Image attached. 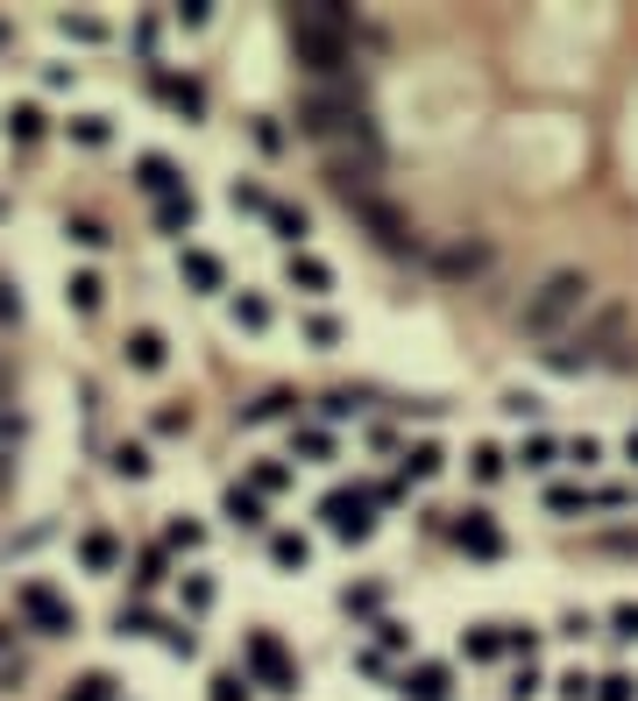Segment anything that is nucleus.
I'll use <instances>...</instances> for the list:
<instances>
[{"label":"nucleus","instance_id":"obj_11","mask_svg":"<svg viewBox=\"0 0 638 701\" xmlns=\"http://www.w3.org/2000/svg\"><path fill=\"white\" fill-rule=\"evenodd\" d=\"M362 213H370V227H376V241H383V248H412V227H404V220H397V213H391V206H376V199H362Z\"/></svg>","mask_w":638,"mask_h":701},{"label":"nucleus","instance_id":"obj_27","mask_svg":"<svg viewBox=\"0 0 638 701\" xmlns=\"http://www.w3.org/2000/svg\"><path fill=\"white\" fill-rule=\"evenodd\" d=\"M71 305H79V312H100V277H92V269L71 277Z\"/></svg>","mask_w":638,"mask_h":701},{"label":"nucleus","instance_id":"obj_38","mask_svg":"<svg viewBox=\"0 0 638 701\" xmlns=\"http://www.w3.org/2000/svg\"><path fill=\"white\" fill-rule=\"evenodd\" d=\"M305 334H313L320 347H334V340H341V326H334V319H326V312H320V319H305Z\"/></svg>","mask_w":638,"mask_h":701},{"label":"nucleus","instance_id":"obj_28","mask_svg":"<svg viewBox=\"0 0 638 701\" xmlns=\"http://www.w3.org/2000/svg\"><path fill=\"white\" fill-rule=\"evenodd\" d=\"M269 227H277V241H298V234H305V213H292V206H269Z\"/></svg>","mask_w":638,"mask_h":701},{"label":"nucleus","instance_id":"obj_43","mask_svg":"<svg viewBox=\"0 0 638 701\" xmlns=\"http://www.w3.org/2000/svg\"><path fill=\"white\" fill-rule=\"evenodd\" d=\"M610 623H617V638H638V602H625V610H617Z\"/></svg>","mask_w":638,"mask_h":701},{"label":"nucleus","instance_id":"obj_2","mask_svg":"<svg viewBox=\"0 0 638 701\" xmlns=\"http://www.w3.org/2000/svg\"><path fill=\"white\" fill-rule=\"evenodd\" d=\"M305 135L313 142L334 149V164H362V170H376V128H370V113H362V100H347V92H313L305 100Z\"/></svg>","mask_w":638,"mask_h":701},{"label":"nucleus","instance_id":"obj_1","mask_svg":"<svg viewBox=\"0 0 638 701\" xmlns=\"http://www.w3.org/2000/svg\"><path fill=\"white\" fill-rule=\"evenodd\" d=\"M589 269H547L532 290H526V305H518V334H532V340H568L575 326H582V312H589Z\"/></svg>","mask_w":638,"mask_h":701},{"label":"nucleus","instance_id":"obj_12","mask_svg":"<svg viewBox=\"0 0 638 701\" xmlns=\"http://www.w3.org/2000/svg\"><path fill=\"white\" fill-rule=\"evenodd\" d=\"M185 284L192 290H220V256H206V248H185Z\"/></svg>","mask_w":638,"mask_h":701},{"label":"nucleus","instance_id":"obj_34","mask_svg":"<svg viewBox=\"0 0 638 701\" xmlns=\"http://www.w3.org/2000/svg\"><path fill=\"white\" fill-rule=\"evenodd\" d=\"M292 446H298V454H305V461H326V454H334V440H326V433H298Z\"/></svg>","mask_w":638,"mask_h":701},{"label":"nucleus","instance_id":"obj_16","mask_svg":"<svg viewBox=\"0 0 638 701\" xmlns=\"http://www.w3.org/2000/svg\"><path fill=\"white\" fill-rule=\"evenodd\" d=\"M292 412H298V397H292V389H269V397H263V404H248L242 418H248V425H269V418H292Z\"/></svg>","mask_w":638,"mask_h":701},{"label":"nucleus","instance_id":"obj_32","mask_svg":"<svg viewBox=\"0 0 638 701\" xmlns=\"http://www.w3.org/2000/svg\"><path fill=\"white\" fill-rule=\"evenodd\" d=\"M57 29H65V36H79V43H100V22H86V14H65V22H57Z\"/></svg>","mask_w":638,"mask_h":701},{"label":"nucleus","instance_id":"obj_6","mask_svg":"<svg viewBox=\"0 0 638 701\" xmlns=\"http://www.w3.org/2000/svg\"><path fill=\"white\" fill-rule=\"evenodd\" d=\"M248 667H256V680H263L269 694H292V688H298L292 659H284V645H277L269 631H256V638H248Z\"/></svg>","mask_w":638,"mask_h":701},{"label":"nucleus","instance_id":"obj_24","mask_svg":"<svg viewBox=\"0 0 638 701\" xmlns=\"http://www.w3.org/2000/svg\"><path fill=\"white\" fill-rule=\"evenodd\" d=\"M461 652H469V659H497V652H504V631H490V623H482L475 638H461Z\"/></svg>","mask_w":638,"mask_h":701},{"label":"nucleus","instance_id":"obj_3","mask_svg":"<svg viewBox=\"0 0 638 701\" xmlns=\"http://www.w3.org/2000/svg\"><path fill=\"white\" fill-rule=\"evenodd\" d=\"M292 50L305 71L341 78L355 65V14L347 8H292Z\"/></svg>","mask_w":638,"mask_h":701},{"label":"nucleus","instance_id":"obj_9","mask_svg":"<svg viewBox=\"0 0 638 701\" xmlns=\"http://www.w3.org/2000/svg\"><path fill=\"white\" fill-rule=\"evenodd\" d=\"M284 277H292L298 290H313V298H326V290H334V269H326L320 256H298V248H292V263H284Z\"/></svg>","mask_w":638,"mask_h":701},{"label":"nucleus","instance_id":"obj_26","mask_svg":"<svg viewBox=\"0 0 638 701\" xmlns=\"http://www.w3.org/2000/svg\"><path fill=\"white\" fill-rule=\"evenodd\" d=\"M269 560H277V567H305V539L277 532V539H269Z\"/></svg>","mask_w":638,"mask_h":701},{"label":"nucleus","instance_id":"obj_45","mask_svg":"<svg viewBox=\"0 0 638 701\" xmlns=\"http://www.w3.org/2000/svg\"><path fill=\"white\" fill-rule=\"evenodd\" d=\"M625 454H631V461H638V433H631V440H625Z\"/></svg>","mask_w":638,"mask_h":701},{"label":"nucleus","instance_id":"obj_37","mask_svg":"<svg viewBox=\"0 0 638 701\" xmlns=\"http://www.w3.org/2000/svg\"><path fill=\"white\" fill-rule=\"evenodd\" d=\"M631 694H638V680H625V673H610V680H603V694H596V701H631Z\"/></svg>","mask_w":638,"mask_h":701},{"label":"nucleus","instance_id":"obj_20","mask_svg":"<svg viewBox=\"0 0 638 701\" xmlns=\"http://www.w3.org/2000/svg\"><path fill=\"white\" fill-rule=\"evenodd\" d=\"M43 135V107H8V142H36Z\"/></svg>","mask_w":638,"mask_h":701},{"label":"nucleus","instance_id":"obj_33","mask_svg":"<svg viewBox=\"0 0 638 701\" xmlns=\"http://www.w3.org/2000/svg\"><path fill=\"white\" fill-rule=\"evenodd\" d=\"M213 701H248V680L242 673H220V680H213Z\"/></svg>","mask_w":638,"mask_h":701},{"label":"nucleus","instance_id":"obj_18","mask_svg":"<svg viewBox=\"0 0 638 701\" xmlns=\"http://www.w3.org/2000/svg\"><path fill=\"white\" fill-rule=\"evenodd\" d=\"M14 446H22V418L0 404V490H8V467H14Z\"/></svg>","mask_w":638,"mask_h":701},{"label":"nucleus","instance_id":"obj_10","mask_svg":"<svg viewBox=\"0 0 638 701\" xmlns=\"http://www.w3.org/2000/svg\"><path fill=\"white\" fill-rule=\"evenodd\" d=\"M135 170H143V191H157V199H178V191H185V178H178L170 156H143Z\"/></svg>","mask_w":638,"mask_h":701},{"label":"nucleus","instance_id":"obj_17","mask_svg":"<svg viewBox=\"0 0 638 701\" xmlns=\"http://www.w3.org/2000/svg\"><path fill=\"white\" fill-rule=\"evenodd\" d=\"M192 220H199V206H192V191H178V199H164V206H157V227H164V234H185Z\"/></svg>","mask_w":638,"mask_h":701},{"label":"nucleus","instance_id":"obj_39","mask_svg":"<svg viewBox=\"0 0 638 701\" xmlns=\"http://www.w3.org/2000/svg\"><path fill=\"white\" fill-rule=\"evenodd\" d=\"M504 652H532V623H504Z\"/></svg>","mask_w":638,"mask_h":701},{"label":"nucleus","instance_id":"obj_13","mask_svg":"<svg viewBox=\"0 0 638 701\" xmlns=\"http://www.w3.org/2000/svg\"><path fill=\"white\" fill-rule=\"evenodd\" d=\"M404 701H448V673L440 667H419V673H404Z\"/></svg>","mask_w":638,"mask_h":701},{"label":"nucleus","instance_id":"obj_7","mask_svg":"<svg viewBox=\"0 0 638 701\" xmlns=\"http://www.w3.org/2000/svg\"><path fill=\"white\" fill-rule=\"evenodd\" d=\"M320 511H326V524H334L341 539H370V524H376L370 517V496H355V490H334Z\"/></svg>","mask_w":638,"mask_h":701},{"label":"nucleus","instance_id":"obj_8","mask_svg":"<svg viewBox=\"0 0 638 701\" xmlns=\"http://www.w3.org/2000/svg\"><path fill=\"white\" fill-rule=\"evenodd\" d=\"M454 532H461V545H469V553H482V560H497V553H504V532L490 524V511H469V517L454 524Z\"/></svg>","mask_w":638,"mask_h":701},{"label":"nucleus","instance_id":"obj_4","mask_svg":"<svg viewBox=\"0 0 638 701\" xmlns=\"http://www.w3.org/2000/svg\"><path fill=\"white\" fill-rule=\"evenodd\" d=\"M625 326H631V312L625 305H603L589 326H575L568 334V347H553V368H603V362H617V340H625Z\"/></svg>","mask_w":638,"mask_h":701},{"label":"nucleus","instance_id":"obj_40","mask_svg":"<svg viewBox=\"0 0 638 701\" xmlns=\"http://www.w3.org/2000/svg\"><path fill=\"white\" fill-rule=\"evenodd\" d=\"M568 461H575V467H596V461H603V446H596V440H575Z\"/></svg>","mask_w":638,"mask_h":701},{"label":"nucleus","instance_id":"obj_30","mask_svg":"<svg viewBox=\"0 0 638 701\" xmlns=\"http://www.w3.org/2000/svg\"><path fill=\"white\" fill-rule=\"evenodd\" d=\"M235 319L248 326V334H263V326H269V305H263V298H242V305H235Z\"/></svg>","mask_w":638,"mask_h":701},{"label":"nucleus","instance_id":"obj_42","mask_svg":"<svg viewBox=\"0 0 638 701\" xmlns=\"http://www.w3.org/2000/svg\"><path fill=\"white\" fill-rule=\"evenodd\" d=\"M206 14H213L206 0H185V8H178V22H185V29H206Z\"/></svg>","mask_w":638,"mask_h":701},{"label":"nucleus","instance_id":"obj_25","mask_svg":"<svg viewBox=\"0 0 638 701\" xmlns=\"http://www.w3.org/2000/svg\"><path fill=\"white\" fill-rule=\"evenodd\" d=\"M440 467H448V461H440V446H412V454H404V475H440Z\"/></svg>","mask_w":638,"mask_h":701},{"label":"nucleus","instance_id":"obj_15","mask_svg":"<svg viewBox=\"0 0 638 701\" xmlns=\"http://www.w3.org/2000/svg\"><path fill=\"white\" fill-rule=\"evenodd\" d=\"M128 362L143 368V376H157V368H164V334H149V326H143V334H128Z\"/></svg>","mask_w":638,"mask_h":701},{"label":"nucleus","instance_id":"obj_5","mask_svg":"<svg viewBox=\"0 0 638 701\" xmlns=\"http://www.w3.org/2000/svg\"><path fill=\"white\" fill-rule=\"evenodd\" d=\"M14 602H22V616L36 623V631H50V638H65V631H79V616H71V602H65V595H50V589H43V581H29V589H22V595H14Z\"/></svg>","mask_w":638,"mask_h":701},{"label":"nucleus","instance_id":"obj_44","mask_svg":"<svg viewBox=\"0 0 638 701\" xmlns=\"http://www.w3.org/2000/svg\"><path fill=\"white\" fill-rule=\"evenodd\" d=\"M8 389H14V368H8V362H0V404H8Z\"/></svg>","mask_w":638,"mask_h":701},{"label":"nucleus","instance_id":"obj_36","mask_svg":"<svg viewBox=\"0 0 638 701\" xmlns=\"http://www.w3.org/2000/svg\"><path fill=\"white\" fill-rule=\"evenodd\" d=\"M71 135H79V142H86V149H100V142H107V121H100V113H86V121H79V128H71Z\"/></svg>","mask_w":638,"mask_h":701},{"label":"nucleus","instance_id":"obj_23","mask_svg":"<svg viewBox=\"0 0 638 701\" xmlns=\"http://www.w3.org/2000/svg\"><path fill=\"white\" fill-rule=\"evenodd\" d=\"M114 475L143 482V475H149V454H143V446H114Z\"/></svg>","mask_w":638,"mask_h":701},{"label":"nucleus","instance_id":"obj_41","mask_svg":"<svg viewBox=\"0 0 638 701\" xmlns=\"http://www.w3.org/2000/svg\"><path fill=\"white\" fill-rule=\"evenodd\" d=\"M376 602H383V589H347V610H355V616H370Z\"/></svg>","mask_w":638,"mask_h":701},{"label":"nucleus","instance_id":"obj_19","mask_svg":"<svg viewBox=\"0 0 638 701\" xmlns=\"http://www.w3.org/2000/svg\"><path fill=\"white\" fill-rule=\"evenodd\" d=\"M220 511L235 517V524H248V532H256V524H263V496H256V490H227V503H220Z\"/></svg>","mask_w":638,"mask_h":701},{"label":"nucleus","instance_id":"obj_21","mask_svg":"<svg viewBox=\"0 0 638 701\" xmlns=\"http://www.w3.org/2000/svg\"><path fill=\"white\" fill-rule=\"evenodd\" d=\"M79 553H86V567H92V574H107V567H114V553H121V545H114L107 532H86V545H79Z\"/></svg>","mask_w":638,"mask_h":701},{"label":"nucleus","instance_id":"obj_22","mask_svg":"<svg viewBox=\"0 0 638 701\" xmlns=\"http://www.w3.org/2000/svg\"><path fill=\"white\" fill-rule=\"evenodd\" d=\"M65 234H71L79 248H107V227L92 220V213H79V220H65Z\"/></svg>","mask_w":638,"mask_h":701},{"label":"nucleus","instance_id":"obj_35","mask_svg":"<svg viewBox=\"0 0 638 701\" xmlns=\"http://www.w3.org/2000/svg\"><path fill=\"white\" fill-rule=\"evenodd\" d=\"M71 701H114V680L92 673V680H79V694H71Z\"/></svg>","mask_w":638,"mask_h":701},{"label":"nucleus","instance_id":"obj_31","mask_svg":"<svg viewBox=\"0 0 638 701\" xmlns=\"http://www.w3.org/2000/svg\"><path fill=\"white\" fill-rule=\"evenodd\" d=\"M504 475V454H497V446H475V482H497Z\"/></svg>","mask_w":638,"mask_h":701},{"label":"nucleus","instance_id":"obj_14","mask_svg":"<svg viewBox=\"0 0 638 701\" xmlns=\"http://www.w3.org/2000/svg\"><path fill=\"white\" fill-rule=\"evenodd\" d=\"M157 92H164V100L178 107V113H199V107H206V92L192 86V78H170V71H157Z\"/></svg>","mask_w":638,"mask_h":701},{"label":"nucleus","instance_id":"obj_29","mask_svg":"<svg viewBox=\"0 0 638 701\" xmlns=\"http://www.w3.org/2000/svg\"><path fill=\"white\" fill-rule=\"evenodd\" d=\"M518 461H526V467H553L560 446H553V440H526V446H518Z\"/></svg>","mask_w":638,"mask_h":701}]
</instances>
